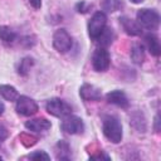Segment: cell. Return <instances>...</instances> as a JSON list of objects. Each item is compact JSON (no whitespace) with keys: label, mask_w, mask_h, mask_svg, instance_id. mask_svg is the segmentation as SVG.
<instances>
[{"label":"cell","mask_w":161,"mask_h":161,"mask_svg":"<svg viewBox=\"0 0 161 161\" xmlns=\"http://www.w3.org/2000/svg\"><path fill=\"white\" fill-rule=\"evenodd\" d=\"M84 122L78 116L68 114L63 117V121L60 123V130L68 135H82L84 132Z\"/></svg>","instance_id":"cell-3"},{"label":"cell","mask_w":161,"mask_h":161,"mask_svg":"<svg viewBox=\"0 0 161 161\" xmlns=\"http://www.w3.org/2000/svg\"><path fill=\"white\" fill-rule=\"evenodd\" d=\"M88 9H89V5H87L86 4V1H79L77 5H75V10L78 11V13H87L88 11Z\"/></svg>","instance_id":"cell-24"},{"label":"cell","mask_w":161,"mask_h":161,"mask_svg":"<svg viewBox=\"0 0 161 161\" xmlns=\"http://www.w3.org/2000/svg\"><path fill=\"white\" fill-rule=\"evenodd\" d=\"M102 6H103L104 10H107L109 13H113V11L119 10L123 6V1L122 0H103Z\"/></svg>","instance_id":"cell-21"},{"label":"cell","mask_w":161,"mask_h":161,"mask_svg":"<svg viewBox=\"0 0 161 161\" xmlns=\"http://www.w3.org/2000/svg\"><path fill=\"white\" fill-rule=\"evenodd\" d=\"M131 3H133V4H140V3H142L143 0H130Z\"/></svg>","instance_id":"cell-29"},{"label":"cell","mask_w":161,"mask_h":161,"mask_svg":"<svg viewBox=\"0 0 161 161\" xmlns=\"http://www.w3.org/2000/svg\"><path fill=\"white\" fill-rule=\"evenodd\" d=\"M119 24L123 28L125 33L131 35V36H137L142 34V28L140 26V24L136 20L130 19L128 16H121L119 18Z\"/></svg>","instance_id":"cell-11"},{"label":"cell","mask_w":161,"mask_h":161,"mask_svg":"<svg viewBox=\"0 0 161 161\" xmlns=\"http://www.w3.org/2000/svg\"><path fill=\"white\" fill-rule=\"evenodd\" d=\"M19 138H20V142H21L25 147H30V146H33V145L36 142V137H34V136H31V135H28V133H21V135L19 136Z\"/></svg>","instance_id":"cell-22"},{"label":"cell","mask_w":161,"mask_h":161,"mask_svg":"<svg viewBox=\"0 0 161 161\" xmlns=\"http://www.w3.org/2000/svg\"><path fill=\"white\" fill-rule=\"evenodd\" d=\"M0 96L5 101L13 102V101H16V98L19 97V93L16 88L10 84H0Z\"/></svg>","instance_id":"cell-16"},{"label":"cell","mask_w":161,"mask_h":161,"mask_svg":"<svg viewBox=\"0 0 161 161\" xmlns=\"http://www.w3.org/2000/svg\"><path fill=\"white\" fill-rule=\"evenodd\" d=\"M111 64V55L106 48H97L92 55V67L96 72H106Z\"/></svg>","instance_id":"cell-8"},{"label":"cell","mask_w":161,"mask_h":161,"mask_svg":"<svg viewBox=\"0 0 161 161\" xmlns=\"http://www.w3.org/2000/svg\"><path fill=\"white\" fill-rule=\"evenodd\" d=\"M131 59L136 64H142L145 60V47L142 44H133L131 48Z\"/></svg>","instance_id":"cell-17"},{"label":"cell","mask_w":161,"mask_h":161,"mask_svg":"<svg viewBox=\"0 0 161 161\" xmlns=\"http://www.w3.org/2000/svg\"><path fill=\"white\" fill-rule=\"evenodd\" d=\"M16 33L10 28V26H6V25H0V39L6 43V44H11L16 40Z\"/></svg>","instance_id":"cell-18"},{"label":"cell","mask_w":161,"mask_h":161,"mask_svg":"<svg viewBox=\"0 0 161 161\" xmlns=\"http://www.w3.org/2000/svg\"><path fill=\"white\" fill-rule=\"evenodd\" d=\"M158 114H156V117H155V131L156 132H158L160 131V128H158Z\"/></svg>","instance_id":"cell-27"},{"label":"cell","mask_w":161,"mask_h":161,"mask_svg":"<svg viewBox=\"0 0 161 161\" xmlns=\"http://www.w3.org/2000/svg\"><path fill=\"white\" fill-rule=\"evenodd\" d=\"M8 137H9V131H8V128H6L4 125L0 123V142H1V141H5Z\"/></svg>","instance_id":"cell-25"},{"label":"cell","mask_w":161,"mask_h":161,"mask_svg":"<svg viewBox=\"0 0 161 161\" xmlns=\"http://www.w3.org/2000/svg\"><path fill=\"white\" fill-rule=\"evenodd\" d=\"M79 96L86 102H97V101H101L102 92L96 86L89 84V83H84L79 88Z\"/></svg>","instance_id":"cell-9"},{"label":"cell","mask_w":161,"mask_h":161,"mask_svg":"<svg viewBox=\"0 0 161 161\" xmlns=\"http://www.w3.org/2000/svg\"><path fill=\"white\" fill-rule=\"evenodd\" d=\"M107 25V16L103 11H96L91 20L88 21V35L91 39L96 40L98 35L104 30Z\"/></svg>","instance_id":"cell-5"},{"label":"cell","mask_w":161,"mask_h":161,"mask_svg":"<svg viewBox=\"0 0 161 161\" xmlns=\"http://www.w3.org/2000/svg\"><path fill=\"white\" fill-rule=\"evenodd\" d=\"M15 109H16L18 114L24 116V117H29V116L35 114L38 112L39 107H38V103L34 99H31L30 97H28V96H19L16 98Z\"/></svg>","instance_id":"cell-6"},{"label":"cell","mask_w":161,"mask_h":161,"mask_svg":"<svg viewBox=\"0 0 161 161\" xmlns=\"http://www.w3.org/2000/svg\"><path fill=\"white\" fill-rule=\"evenodd\" d=\"M106 99L109 103H112L117 107H121L123 109H127L130 107V101H128L126 93L123 91H119V89H114V91L108 92L106 94Z\"/></svg>","instance_id":"cell-10"},{"label":"cell","mask_w":161,"mask_h":161,"mask_svg":"<svg viewBox=\"0 0 161 161\" xmlns=\"http://www.w3.org/2000/svg\"><path fill=\"white\" fill-rule=\"evenodd\" d=\"M102 131L104 137L112 143H119L122 141V125L116 116L107 114L102 121Z\"/></svg>","instance_id":"cell-1"},{"label":"cell","mask_w":161,"mask_h":161,"mask_svg":"<svg viewBox=\"0 0 161 161\" xmlns=\"http://www.w3.org/2000/svg\"><path fill=\"white\" fill-rule=\"evenodd\" d=\"M73 44L72 36L65 29H58L53 34V47L59 53H67Z\"/></svg>","instance_id":"cell-7"},{"label":"cell","mask_w":161,"mask_h":161,"mask_svg":"<svg viewBox=\"0 0 161 161\" xmlns=\"http://www.w3.org/2000/svg\"><path fill=\"white\" fill-rule=\"evenodd\" d=\"M28 158H30V160H50V156L45 152V151H42V150H39V151H34L33 153H30L29 156H28Z\"/></svg>","instance_id":"cell-23"},{"label":"cell","mask_w":161,"mask_h":161,"mask_svg":"<svg viewBox=\"0 0 161 161\" xmlns=\"http://www.w3.org/2000/svg\"><path fill=\"white\" fill-rule=\"evenodd\" d=\"M137 23L147 30H157L160 25V14L153 9H140L136 14Z\"/></svg>","instance_id":"cell-2"},{"label":"cell","mask_w":161,"mask_h":161,"mask_svg":"<svg viewBox=\"0 0 161 161\" xmlns=\"http://www.w3.org/2000/svg\"><path fill=\"white\" fill-rule=\"evenodd\" d=\"M28 1L34 9H40L42 6V0H28Z\"/></svg>","instance_id":"cell-26"},{"label":"cell","mask_w":161,"mask_h":161,"mask_svg":"<svg viewBox=\"0 0 161 161\" xmlns=\"http://www.w3.org/2000/svg\"><path fill=\"white\" fill-rule=\"evenodd\" d=\"M113 39H114V33L111 28H104V30L98 35V38L94 40L99 47L102 48H106L108 45H111L113 43Z\"/></svg>","instance_id":"cell-15"},{"label":"cell","mask_w":161,"mask_h":161,"mask_svg":"<svg viewBox=\"0 0 161 161\" xmlns=\"http://www.w3.org/2000/svg\"><path fill=\"white\" fill-rule=\"evenodd\" d=\"M131 125L138 131V132H145L146 131V119L141 112H136L131 117Z\"/></svg>","instance_id":"cell-19"},{"label":"cell","mask_w":161,"mask_h":161,"mask_svg":"<svg viewBox=\"0 0 161 161\" xmlns=\"http://www.w3.org/2000/svg\"><path fill=\"white\" fill-rule=\"evenodd\" d=\"M52 127L50 121H48L47 118H33L25 122V128H28L31 132H45Z\"/></svg>","instance_id":"cell-12"},{"label":"cell","mask_w":161,"mask_h":161,"mask_svg":"<svg viewBox=\"0 0 161 161\" xmlns=\"http://www.w3.org/2000/svg\"><path fill=\"white\" fill-rule=\"evenodd\" d=\"M4 111H5V106H4V103L0 101V116L4 113Z\"/></svg>","instance_id":"cell-28"},{"label":"cell","mask_w":161,"mask_h":161,"mask_svg":"<svg viewBox=\"0 0 161 161\" xmlns=\"http://www.w3.org/2000/svg\"><path fill=\"white\" fill-rule=\"evenodd\" d=\"M54 153L55 157L58 160H70L72 155H70V146L68 142H65L64 140L58 141V143L54 147Z\"/></svg>","instance_id":"cell-14"},{"label":"cell","mask_w":161,"mask_h":161,"mask_svg":"<svg viewBox=\"0 0 161 161\" xmlns=\"http://www.w3.org/2000/svg\"><path fill=\"white\" fill-rule=\"evenodd\" d=\"M45 109L49 114L54 116V117H59L63 118L68 114L72 113V107L70 104H68L65 101L60 99V98H52L47 102L45 104Z\"/></svg>","instance_id":"cell-4"},{"label":"cell","mask_w":161,"mask_h":161,"mask_svg":"<svg viewBox=\"0 0 161 161\" xmlns=\"http://www.w3.org/2000/svg\"><path fill=\"white\" fill-rule=\"evenodd\" d=\"M33 64H34V59H33V58H30V57L23 58V59L20 60L19 65H18V74L25 77V75L29 73V70H30V68L33 67Z\"/></svg>","instance_id":"cell-20"},{"label":"cell","mask_w":161,"mask_h":161,"mask_svg":"<svg viewBox=\"0 0 161 161\" xmlns=\"http://www.w3.org/2000/svg\"><path fill=\"white\" fill-rule=\"evenodd\" d=\"M145 42H146V47H147V50L150 52L151 55L153 57H158L161 54V45H160V40L158 38L152 34V33H148L145 35Z\"/></svg>","instance_id":"cell-13"}]
</instances>
